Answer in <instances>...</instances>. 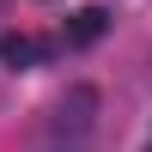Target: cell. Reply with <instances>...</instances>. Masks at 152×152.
<instances>
[{
  "mask_svg": "<svg viewBox=\"0 0 152 152\" xmlns=\"http://www.w3.org/2000/svg\"><path fill=\"white\" fill-rule=\"evenodd\" d=\"M104 31H110V12H104V6H79V12L67 18V43H97Z\"/></svg>",
  "mask_w": 152,
  "mask_h": 152,
  "instance_id": "obj_1",
  "label": "cell"
},
{
  "mask_svg": "<svg viewBox=\"0 0 152 152\" xmlns=\"http://www.w3.org/2000/svg\"><path fill=\"white\" fill-rule=\"evenodd\" d=\"M0 55H6L12 67H31V61H43V43H37V37H6Z\"/></svg>",
  "mask_w": 152,
  "mask_h": 152,
  "instance_id": "obj_2",
  "label": "cell"
}]
</instances>
